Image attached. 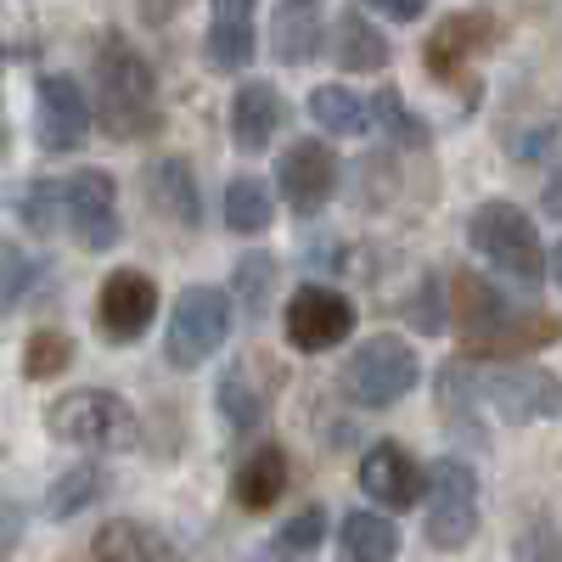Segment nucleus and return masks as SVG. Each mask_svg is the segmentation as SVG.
Returning <instances> with one entry per match:
<instances>
[{
	"label": "nucleus",
	"mask_w": 562,
	"mask_h": 562,
	"mask_svg": "<svg viewBox=\"0 0 562 562\" xmlns=\"http://www.w3.org/2000/svg\"><path fill=\"white\" fill-rule=\"evenodd\" d=\"M456 333H461V349L473 360H512V355H529V349L557 344L562 321L546 315V310L506 304L484 276L461 270L456 276Z\"/></svg>",
	"instance_id": "obj_1"
},
{
	"label": "nucleus",
	"mask_w": 562,
	"mask_h": 562,
	"mask_svg": "<svg viewBox=\"0 0 562 562\" xmlns=\"http://www.w3.org/2000/svg\"><path fill=\"white\" fill-rule=\"evenodd\" d=\"M90 68H97V119L113 140H140L158 130V74L124 34L108 29Z\"/></svg>",
	"instance_id": "obj_2"
},
{
	"label": "nucleus",
	"mask_w": 562,
	"mask_h": 562,
	"mask_svg": "<svg viewBox=\"0 0 562 562\" xmlns=\"http://www.w3.org/2000/svg\"><path fill=\"white\" fill-rule=\"evenodd\" d=\"M467 243H473V254L490 259L501 276L518 281V288H540V281L551 276V254L540 248L535 220L512 203V198L479 203L473 220H467Z\"/></svg>",
	"instance_id": "obj_3"
},
{
	"label": "nucleus",
	"mask_w": 562,
	"mask_h": 562,
	"mask_svg": "<svg viewBox=\"0 0 562 562\" xmlns=\"http://www.w3.org/2000/svg\"><path fill=\"white\" fill-rule=\"evenodd\" d=\"M416 383H422V360H416V349H411L405 338H394V333L366 338V344L344 360V371H338V394H344L349 405H366V411L400 405Z\"/></svg>",
	"instance_id": "obj_4"
},
{
	"label": "nucleus",
	"mask_w": 562,
	"mask_h": 562,
	"mask_svg": "<svg viewBox=\"0 0 562 562\" xmlns=\"http://www.w3.org/2000/svg\"><path fill=\"white\" fill-rule=\"evenodd\" d=\"M45 434L79 445V450H135L140 445V422L119 394L102 389H74L63 400L45 405Z\"/></svg>",
	"instance_id": "obj_5"
},
{
	"label": "nucleus",
	"mask_w": 562,
	"mask_h": 562,
	"mask_svg": "<svg viewBox=\"0 0 562 562\" xmlns=\"http://www.w3.org/2000/svg\"><path fill=\"white\" fill-rule=\"evenodd\" d=\"M231 321H237V304H231L225 288H186L169 310V333H164V360L175 371H198L209 355L225 349Z\"/></svg>",
	"instance_id": "obj_6"
},
{
	"label": "nucleus",
	"mask_w": 562,
	"mask_h": 562,
	"mask_svg": "<svg viewBox=\"0 0 562 562\" xmlns=\"http://www.w3.org/2000/svg\"><path fill=\"white\" fill-rule=\"evenodd\" d=\"M479 378V400L501 416V422H551L562 416V378L546 366H529V360H506V366H473Z\"/></svg>",
	"instance_id": "obj_7"
},
{
	"label": "nucleus",
	"mask_w": 562,
	"mask_h": 562,
	"mask_svg": "<svg viewBox=\"0 0 562 562\" xmlns=\"http://www.w3.org/2000/svg\"><path fill=\"white\" fill-rule=\"evenodd\" d=\"M479 535V473L461 456H439L428 467V540L439 551H461Z\"/></svg>",
	"instance_id": "obj_8"
},
{
	"label": "nucleus",
	"mask_w": 562,
	"mask_h": 562,
	"mask_svg": "<svg viewBox=\"0 0 562 562\" xmlns=\"http://www.w3.org/2000/svg\"><path fill=\"white\" fill-rule=\"evenodd\" d=\"M281 321H288V344L299 355H326L355 333V304L349 293L326 288V281H304V288L288 293V315Z\"/></svg>",
	"instance_id": "obj_9"
},
{
	"label": "nucleus",
	"mask_w": 562,
	"mask_h": 562,
	"mask_svg": "<svg viewBox=\"0 0 562 562\" xmlns=\"http://www.w3.org/2000/svg\"><path fill=\"white\" fill-rule=\"evenodd\" d=\"M63 192H68V231H74V243L85 254L119 248L124 225H119V186H113V175L108 169H74L63 180Z\"/></svg>",
	"instance_id": "obj_10"
},
{
	"label": "nucleus",
	"mask_w": 562,
	"mask_h": 562,
	"mask_svg": "<svg viewBox=\"0 0 562 562\" xmlns=\"http://www.w3.org/2000/svg\"><path fill=\"white\" fill-rule=\"evenodd\" d=\"M90 124H97V113H90L79 79L68 74H40L34 85V135H40V153H79L90 140Z\"/></svg>",
	"instance_id": "obj_11"
},
{
	"label": "nucleus",
	"mask_w": 562,
	"mask_h": 562,
	"mask_svg": "<svg viewBox=\"0 0 562 562\" xmlns=\"http://www.w3.org/2000/svg\"><path fill=\"white\" fill-rule=\"evenodd\" d=\"M338 169L344 164L333 158V147L304 135V140H288V153H281V164H276V186H281V198H288V209L310 220V214H321L326 203H333Z\"/></svg>",
	"instance_id": "obj_12"
},
{
	"label": "nucleus",
	"mask_w": 562,
	"mask_h": 562,
	"mask_svg": "<svg viewBox=\"0 0 562 562\" xmlns=\"http://www.w3.org/2000/svg\"><path fill=\"white\" fill-rule=\"evenodd\" d=\"M153 315H158V281L147 270H108L97 293V333L108 344H135L147 338Z\"/></svg>",
	"instance_id": "obj_13"
},
{
	"label": "nucleus",
	"mask_w": 562,
	"mask_h": 562,
	"mask_svg": "<svg viewBox=\"0 0 562 562\" xmlns=\"http://www.w3.org/2000/svg\"><path fill=\"white\" fill-rule=\"evenodd\" d=\"M360 490L378 501L383 512H411V506H422L428 501V467H422L405 445H394V439H378L366 456H360Z\"/></svg>",
	"instance_id": "obj_14"
},
{
	"label": "nucleus",
	"mask_w": 562,
	"mask_h": 562,
	"mask_svg": "<svg viewBox=\"0 0 562 562\" xmlns=\"http://www.w3.org/2000/svg\"><path fill=\"white\" fill-rule=\"evenodd\" d=\"M501 23L490 12H450L439 18V29L422 40V68H428L439 85H456L467 74V63H479L490 45H495Z\"/></svg>",
	"instance_id": "obj_15"
},
{
	"label": "nucleus",
	"mask_w": 562,
	"mask_h": 562,
	"mask_svg": "<svg viewBox=\"0 0 562 562\" xmlns=\"http://www.w3.org/2000/svg\"><path fill=\"white\" fill-rule=\"evenodd\" d=\"M140 192H147L153 214H164L180 231H198L203 225V192H198V175L186 158H153L140 169Z\"/></svg>",
	"instance_id": "obj_16"
},
{
	"label": "nucleus",
	"mask_w": 562,
	"mask_h": 562,
	"mask_svg": "<svg viewBox=\"0 0 562 562\" xmlns=\"http://www.w3.org/2000/svg\"><path fill=\"white\" fill-rule=\"evenodd\" d=\"M288 124V102H281V90L270 79H243L237 97H231V140H237V153L259 158L276 130Z\"/></svg>",
	"instance_id": "obj_17"
},
{
	"label": "nucleus",
	"mask_w": 562,
	"mask_h": 562,
	"mask_svg": "<svg viewBox=\"0 0 562 562\" xmlns=\"http://www.w3.org/2000/svg\"><path fill=\"white\" fill-rule=\"evenodd\" d=\"M254 12H259V0H214V18H209V40H203V52L220 74H243L259 52V40H254Z\"/></svg>",
	"instance_id": "obj_18"
},
{
	"label": "nucleus",
	"mask_w": 562,
	"mask_h": 562,
	"mask_svg": "<svg viewBox=\"0 0 562 562\" xmlns=\"http://www.w3.org/2000/svg\"><path fill=\"white\" fill-rule=\"evenodd\" d=\"M288 450L281 445H259L254 456H243V467L231 473V501L243 512H270L281 495H288Z\"/></svg>",
	"instance_id": "obj_19"
},
{
	"label": "nucleus",
	"mask_w": 562,
	"mask_h": 562,
	"mask_svg": "<svg viewBox=\"0 0 562 562\" xmlns=\"http://www.w3.org/2000/svg\"><path fill=\"white\" fill-rule=\"evenodd\" d=\"M333 57H338L344 74H383L389 57H394V45L378 34L371 18L344 12V18H333Z\"/></svg>",
	"instance_id": "obj_20"
},
{
	"label": "nucleus",
	"mask_w": 562,
	"mask_h": 562,
	"mask_svg": "<svg viewBox=\"0 0 562 562\" xmlns=\"http://www.w3.org/2000/svg\"><path fill=\"white\" fill-rule=\"evenodd\" d=\"M338 546H344V557H355V562H389V557H400L394 512H383V506L349 512V518L338 524Z\"/></svg>",
	"instance_id": "obj_21"
},
{
	"label": "nucleus",
	"mask_w": 562,
	"mask_h": 562,
	"mask_svg": "<svg viewBox=\"0 0 562 562\" xmlns=\"http://www.w3.org/2000/svg\"><path fill=\"white\" fill-rule=\"evenodd\" d=\"M270 34H276V40H270L276 63H310L321 45H326V34H333V29H321L315 7H288V0H281V12H276V29H270Z\"/></svg>",
	"instance_id": "obj_22"
},
{
	"label": "nucleus",
	"mask_w": 562,
	"mask_h": 562,
	"mask_svg": "<svg viewBox=\"0 0 562 562\" xmlns=\"http://www.w3.org/2000/svg\"><path fill=\"white\" fill-rule=\"evenodd\" d=\"M276 220V198L259 175H237L225 186V225L237 231V237H265Z\"/></svg>",
	"instance_id": "obj_23"
},
{
	"label": "nucleus",
	"mask_w": 562,
	"mask_h": 562,
	"mask_svg": "<svg viewBox=\"0 0 562 562\" xmlns=\"http://www.w3.org/2000/svg\"><path fill=\"white\" fill-rule=\"evenodd\" d=\"M7 203L23 214V225L34 231V237H57V231L68 225L63 180H29V186H18V192H7Z\"/></svg>",
	"instance_id": "obj_24"
},
{
	"label": "nucleus",
	"mask_w": 562,
	"mask_h": 562,
	"mask_svg": "<svg viewBox=\"0 0 562 562\" xmlns=\"http://www.w3.org/2000/svg\"><path fill=\"white\" fill-rule=\"evenodd\" d=\"M310 119L326 135H366L371 130V102L355 97L349 85H321V90H310Z\"/></svg>",
	"instance_id": "obj_25"
},
{
	"label": "nucleus",
	"mask_w": 562,
	"mask_h": 562,
	"mask_svg": "<svg viewBox=\"0 0 562 562\" xmlns=\"http://www.w3.org/2000/svg\"><path fill=\"white\" fill-rule=\"evenodd\" d=\"M90 551H97V557H113V562H153V557H169L175 546H169L164 535H153L147 524L119 518V524H102V529H97Z\"/></svg>",
	"instance_id": "obj_26"
},
{
	"label": "nucleus",
	"mask_w": 562,
	"mask_h": 562,
	"mask_svg": "<svg viewBox=\"0 0 562 562\" xmlns=\"http://www.w3.org/2000/svg\"><path fill=\"white\" fill-rule=\"evenodd\" d=\"M265 411H270V400L254 389V371L243 360L225 366V378H220V416L237 434H254V428H265Z\"/></svg>",
	"instance_id": "obj_27"
},
{
	"label": "nucleus",
	"mask_w": 562,
	"mask_h": 562,
	"mask_svg": "<svg viewBox=\"0 0 562 562\" xmlns=\"http://www.w3.org/2000/svg\"><path fill=\"white\" fill-rule=\"evenodd\" d=\"M102 495H108V473L97 461H79L45 490V518H74V512H85L90 501H102Z\"/></svg>",
	"instance_id": "obj_28"
},
{
	"label": "nucleus",
	"mask_w": 562,
	"mask_h": 562,
	"mask_svg": "<svg viewBox=\"0 0 562 562\" xmlns=\"http://www.w3.org/2000/svg\"><path fill=\"white\" fill-rule=\"evenodd\" d=\"M276 254H243L237 270H231V293L237 304H248V321H259L270 310V293H276Z\"/></svg>",
	"instance_id": "obj_29"
},
{
	"label": "nucleus",
	"mask_w": 562,
	"mask_h": 562,
	"mask_svg": "<svg viewBox=\"0 0 562 562\" xmlns=\"http://www.w3.org/2000/svg\"><path fill=\"white\" fill-rule=\"evenodd\" d=\"M371 119H378V130L389 140H400V147H428V140H434V130L405 108V97H400L394 85H383L378 97H371Z\"/></svg>",
	"instance_id": "obj_30"
},
{
	"label": "nucleus",
	"mask_w": 562,
	"mask_h": 562,
	"mask_svg": "<svg viewBox=\"0 0 562 562\" xmlns=\"http://www.w3.org/2000/svg\"><path fill=\"white\" fill-rule=\"evenodd\" d=\"M34 281H40V259L29 248H18V243H0V321L29 304Z\"/></svg>",
	"instance_id": "obj_31"
},
{
	"label": "nucleus",
	"mask_w": 562,
	"mask_h": 562,
	"mask_svg": "<svg viewBox=\"0 0 562 562\" xmlns=\"http://www.w3.org/2000/svg\"><path fill=\"white\" fill-rule=\"evenodd\" d=\"M74 366V338L57 333V326H40V333H29V349H23V371L34 383H52L63 378V371Z\"/></svg>",
	"instance_id": "obj_32"
},
{
	"label": "nucleus",
	"mask_w": 562,
	"mask_h": 562,
	"mask_svg": "<svg viewBox=\"0 0 562 562\" xmlns=\"http://www.w3.org/2000/svg\"><path fill=\"white\" fill-rule=\"evenodd\" d=\"M321 540H326V512L321 506H304V512H293V518L270 535L265 551L270 557H310V551H321Z\"/></svg>",
	"instance_id": "obj_33"
},
{
	"label": "nucleus",
	"mask_w": 562,
	"mask_h": 562,
	"mask_svg": "<svg viewBox=\"0 0 562 562\" xmlns=\"http://www.w3.org/2000/svg\"><path fill=\"white\" fill-rule=\"evenodd\" d=\"M405 321L416 326V333H439V326H445L439 276H422V288H416V293H411V304H405Z\"/></svg>",
	"instance_id": "obj_34"
},
{
	"label": "nucleus",
	"mask_w": 562,
	"mask_h": 562,
	"mask_svg": "<svg viewBox=\"0 0 562 562\" xmlns=\"http://www.w3.org/2000/svg\"><path fill=\"white\" fill-rule=\"evenodd\" d=\"M23 506L12 501V495H0V557H12L18 546H23Z\"/></svg>",
	"instance_id": "obj_35"
},
{
	"label": "nucleus",
	"mask_w": 562,
	"mask_h": 562,
	"mask_svg": "<svg viewBox=\"0 0 562 562\" xmlns=\"http://www.w3.org/2000/svg\"><path fill=\"white\" fill-rule=\"evenodd\" d=\"M366 7L378 12V18H394V23H416L422 12L434 7V0H366Z\"/></svg>",
	"instance_id": "obj_36"
},
{
	"label": "nucleus",
	"mask_w": 562,
	"mask_h": 562,
	"mask_svg": "<svg viewBox=\"0 0 562 562\" xmlns=\"http://www.w3.org/2000/svg\"><path fill=\"white\" fill-rule=\"evenodd\" d=\"M192 0H135V12H140V23H153V29H164V23H175Z\"/></svg>",
	"instance_id": "obj_37"
},
{
	"label": "nucleus",
	"mask_w": 562,
	"mask_h": 562,
	"mask_svg": "<svg viewBox=\"0 0 562 562\" xmlns=\"http://www.w3.org/2000/svg\"><path fill=\"white\" fill-rule=\"evenodd\" d=\"M540 209L562 220V164H551V175H546V186H540Z\"/></svg>",
	"instance_id": "obj_38"
},
{
	"label": "nucleus",
	"mask_w": 562,
	"mask_h": 562,
	"mask_svg": "<svg viewBox=\"0 0 562 562\" xmlns=\"http://www.w3.org/2000/svg\"><path fill=\"white\" fill-rule=\"evenodd\" d=\"M551 276H557V288H562V243L551 248Z\"/></svg>",
	"instance_id": "obj_39"
},
{
	"label": "nucleus",
	"mask_w": 562,
	"mask_h": 562,
	"mask_svg": "<svg viewBox=\"0 0 562 562\" xmlns=\"http://www.w3.org/2000/svg\"><path fill=\"white\" fill-rule=\"evenodd\" d=\"M0 158H7V124H0Z\"/></svg>",
	"instance_id": "obj_40"
},
{
	"label": "nucleus",
	"mask_w": 562,
	"mask_h": 562,
	"mask_svg": "<svg viewBox=\"0 0 562 562\" xmlns=\"http://www.w3.org/2000/svg\"><path fill=\"white\" fill-rule=\"evenodd\" d=\"M288 7H321V0H288Z\"/></svg>",
	"instance_id": "obj_41"
},
{
	"label": "nucleus",
	"mask_w": 562,
	"mask_h": 562,
	"mask_svg": "<svg viewBox=\"0 0 562 562\" xmlns=\"http://www.w3.org/2000/svg\"><path fill=\"white\" fill-rule=\"evenodd\" d=\"M0 74H7V52H0Z\"/></svg>",
	"instance_id": "obj_42"
}]
</instances>
